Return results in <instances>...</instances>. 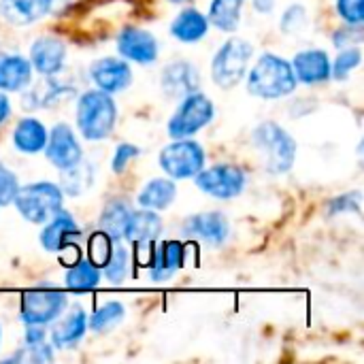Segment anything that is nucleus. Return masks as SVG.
I'll list each match as a JSON object with an SVG mask.
<instances>
[{"label":"nucleus","mask_w":364,"mask_h":364,"mask_svg":"<svg viewBox=\"0 0 364 364\" xmlns=\"http://www.w3.org/2000/svg\"><path fill=\"white\" fill-rule=\"evenodd\" d=\"M296 75L292 70V64L286 62L279 55L264 53L256 66L250 73L247 79V90L250 94L258 98H284L296 90Z\"/></svg>","instance_id":"f257e3e1"},{"label":"nucleus","mask_w":364,"mask_h":364,"mask_svg":"<svg viewBox=\"0 0 364 364\" xmlns=\"http://www.w3.org/2000/svg\"><path fill=\"white\" fill-rule=\"evenodd\" d=\"M254 147L260 154V162L269 173H286L296 160V141L277 124L264 122L254 130Z\"/></svg>","instance_id":"f03ea898"},{"label":"nucleus","mask_w":364,"mask_h":364,"mask_svg":"<svg viewBox=\"0 0 364 364\" xmlns=\"http://www.w3.org/2000/svg\"><path fill=\"white\" fill-rule=\"evenodd\" d=\"M117 109L111 94L102 90L85 92L77 102V128L87 141H100L111 134Z\"/></svg>","instance_id":"7ed1b4c3"},{"label":"nucleus","mask_w":364,"mask_h":364,"mask_svg":"<svg viewBox=\"0 0 364 364\" xmlns=\"http://www.w3.org/2000/svg\"><path fill=\"white\" fill-rule=\"evenodd\" d=\"M62 190L55 183L41 181L19 188L13 203L19 215L32 224H45L55 211L62 209Z\"/></svg>","instance_id":"20e7f679"},{"label":"nucleus","mask_w":364,"mask_h":364,"mask_svg":"<svg viewBox=\"0 0 364 364\" xmlns=\"http://www.w3.org/2000/svg\"><path fill=\"white\" fill-rule=\"evenodd\" d=\"M252 55H254V47L247 41L230 38L228 43L220 47V51L213 58V64H211L213 81L224 90L235 87L245 77Z\"/></svg>","instance_id":"39448f33"},{"label":"nucleus","mask_w":364,"mask_h":364,"mask_svg":"<svg viewBox=\"0 0 364 364\" xmlns=\"http://www.w3.org/2000/svg\"><path fill=\"white\" fill-rule=\"evenodd\" d=\"M213 102L205 94H188L186 98H181V105L177 107L175 115L168 122V134L173 139L192 136L213 119Z\"/></svg>","instance_id":"423d86ee"},{"label":"nucleus","mask_w":364,"mask_h":364,"mask_svg":"<svg viewBox=\"0 0 364 364\" xmlns=\"http://www.w3.org/2000/svg\"><path fill=\"white\" fill-rule=\"evenodd\" d=\"M162 171L173 179H190L205 164V151L198 143L175 139V143L166 145L158 158Z\"/></svg>","instance_id":"0eeeda50"},{"label":"nucleus","mask_w":364,"mask_h":364,"mask_svg":"<svg viewBox=\"0 0 364 364\" xmlns=\"http://www.w3.org/2000/svg\"><path fill=\"white\" fill-rule=\"evenodd\" d=\"M66 309V296L51 288H36L21 299V320L26 324L45 326L55 322Z\"/></svg>","instance_id":"6e6552de"},{"label":"nucleus","mask_w":364,"mask_h":364,"mask_svg":"<svg viewBox=\"0 0 364 364\" xmlns=\"http://www.w3.org/2000/svg\"><path fill=\"white\" fill-rule=\"evenodd\" d=\"M194 177H196V186L205 194L220 198V200L235 198L245 188V173L232 164H218L207 171L200 168Z\"/></svg>","instance_id":"1a4fd4ad"},{"label":"nucleus","mask_w":364,"mask_h":364,"mask_svg":"<svg viewBox=\"0 0 364 364\" xmlns=\"http://www.w3.org/2000/svg\"><path fill=\"white\" fill-rule=\"evenodd\" d=\"M45 156L60 171L77 164L83 158V149H81L79 141L75 139V132L70 130L68 124H58V126H53L51 134H47Z\"/></svg>","instance_id":"9d476101"},{"label":"nucleus","mask_w":364,"mask_h":364,"mask_svg":"<svg viewBox=\"0 0 364 364\" xmlns=\"http://www.w3.org/2000/svg\"><path fill=\"white\" fill-rule=\"evenodd\" d=\"M183 235L198 239L207 245H222L228 235H230V224L224 218V213L220 211H207V213H198L192 215L183 222Z\"/></svg>","instance_id":"9b49d317"},{"label":"nucleus","mask_w":364,"mask_h":364,"mask_svg":"<svg viewBox=\"0 0 364 364\" xmlns=\"http://www.w3.org/2000/svg\"><path fill=\"white\" fill-rule=\"evenodd\" d=\"M90 77L98 85V90L107 94L122 92L132 81V70L126 60L119 58H100L90 66Z\"/></svg>","instance_id":"f8f14e48"},{"label":"nucleus","mask_w":364,"mask_h":364,"mask_svg":"<svg viewBox=\"0 0 364 364\" xmlns=\"http://www.w3.org/2000/svg\"><path fill=\"white\" fill-rule=\"evenodd\" d=\"M117 49L124 58L139 64H151L158 58V41L141 28H124L117 38Z\"/></svg>","instance_id":"ddd939ff"},{"label":"nucleus","mask_w":364,"mask_h":364,"mask_svg":"<svg viewBox=\"0 0 364 364\" xmlns=\"http://www.w3.org/2000/svg\"><path fill=\"white\" fill-rule=\"evenodd\" d=\"M79 235H81V230H79L77 222L73 220V215L68 211L60 209L47 220V226L43 228L38 239L47 252H60L66 245H70L73 239H77Z\"/></svg>","instance_id":"4468645a"},{"label":"nucleus","mask_w":364,"mask_h":364,"mask_svg":"<svg viewBox=\"0 0 364 364\" xmlns=\"http://www.w3.org/2000/svg\"><path fill=\"white\" fill-rule=\"evenodd\" d=\"M200 75L196 66L188 62H173L162 70V90L171 98H186L188 94L198 92Z\"/></svg>","instance_id":"2eb2a0df"},{"label":"nucleus","mask_w":364,"mask_h":364,"mask_svg":"<svg viewBox=\"0 0 364 364\" xmlns=\"http://www.w3.org/2000/svg\"><path fill=\"white\" fill-rule=\"evenodd\" d=\"M66 60V47L60 38L55 36H43L36 38V43L30 49V64L32 68H36L41 75H55L62 70Z\"/></svg>","instance_id":"dca6fc26"},{"label":"nucleus","mask_w":364,"mask_h":364,"mask_svg":"<svg viewBox=\"0 0 364 364\" xmlns=\"http://www.w3.org/2000/svg\"><path fill=\"white\" fill-rule=\"evenodd\" d=\"M292 70L296 75V81L303 83H322L331 79V58L322 49H307L294 55Z\"/></svg>","instance_id":"f3484780"},{"label":"nucleus","mask_w":364,"mask_h":364,"mask_svg":"<svg viewBox=\"0 0 364 364\" xmlns=\"http://www.w3.org/2000/svg\"><path fill=\"white\" fill-rule=\"evenodd\" d=\"M87 331V316L81 305H75L51 331V346L60 350L75 348Z\"/></svg>","instance_id":"a211bd4d"},{"label":"nucleus","mask_w":364,"mask_h":364,"mask_svg":"<svg viewBox=\"0 0 364 364\" xmlns=\"http://www.w3.org/2000/svg\"><path fill=\"white\" fill-rule=\"evenodd\" d=\"M32 64L17 53H0V90L2 92H21L30 85Z\"/></svg>","instance_id":"6ab92c4d"},{"label":"nucleus","mask_w":364,"mask_h":364,"mask_svg":"<svg viewBox=\"0 0 364 364\" xmlns=\"http://www.w3.org/2000/svg\"><path fill=\"white\" fill-rule=\"evenodd\" d=\"M51 13V0H0V15L15 26H30Z\"/></svg>","instance_id":"aec40b11"},{"label":"nucleus","mask_w":364,"mask_h":364,"mask_svg":"<svg viewBox=\"0 0 364 364\" xmlns=\"http://www.w3.org/2000/svg\"><path fill=\"white\" fill-rule=\"evenodd\" d=\"M162 232V220L158 213L143 209V211H134L130 213L128 226L124 230V237L128 243H147V241H156Z\"/></svg>","instance_id":"412c9836"},{"label":"nucleus","mask_w":364,"mask_h":364,"mask_svg":"<svg viewBox=\"0 0 364 364\" xmlns=\"http://www.w3.org/2000/svg\"><path fill=\"white\" fill-rule=\"evenodd\" d=\"M186 260V247L177 241H166L160 245V250H154L151 258V279L164 282L168 279Z\"/></svg>","instance_id":"4be33fe9"},{"label":"nucleus","mask_w":364,"mask_h":364,"mask_svg":"<svg viewBox=\"0 0 364 364\" xmlns=\"http://www.w3.org/2000/svg\"><path fill=\"white\" fill-rule=\"evenodd\" d=\"M207 28H209V21L200 11L186 9L173 19L171 34L181 43H198L207 34Z\"/></svg>","instance_id":"5701e85b"},{"label":"nucleus","mask_w":364,"mask_h":364,"mask_svg":"<svg viewBox=\"0 0 364 364\" xmlns=\"http://www.w3.org/2000/svg\"><path fill=\"white\" fill-rule=\"evenodd\" d=\"M13 143L23 154H38L41 149H45L47 130L38 119L26 117L17 124V128L13 132Z\"/></svg>","instance_id":"b1692460"},{"label":"nucleus","mask_w":364,"mask_h":364,"mask_svg":"<svg viewBox=\"0 0 364 364\" xmlns=\"http://www.w3.org/2000/svg\"><path fill=\"white\" fill-rule=\"evenodd\" d=\"M177 196V188L171 179H151L139 194V205L143 209L162 211L166 209Z\"/></svg>","instance_id":"393cba45"},{"label":"nucleus","mask_w":364,"mask_h":364,"mask_svg":"<svg viewBox=\"0 0 364 364\" xmlns=\"http://www.w3.org/2000/svg\"><path fill=\"white\" fill-rule=\"evenodd\" d=\"M130 205L124 203V200H111L102 215H100V230L107 232L113 241L122 239L124 237V230L128 226V220H130Z\"/></svg>","instance_id":"a878e982"},{"label":"nucleus","mask_w":364,"mask_h":364,"mask_svg":"<svg viewBox=\"0 0 364 364\" xmlns=\"http://www.w3.org/2000/svg\"><path fill=\"white\" fill-rule=\"evenodd\" d=\"M245 0H211L209 21L220 30H235L241 21V9Z\"/></svg>","instance_id":"bb28decb"},{"label":"nucleus","mask_w":364,"mask_h":364,"mask_svg":"<svg viewBox=\"0 0 364 364\" xmlns=\"http://www.w3.org/2000/svg\"><path fill=\"white\" fill-rule=\"evenodd\" d=\"M94 183V168L81 158L77 164L64 168V177H62V192L70 194V196H81L90 186Z\"/></svg>","instance_id":"cd10ccee"},{"label":"nucleus","mask_w":364,"mask_h":364,"mask_svg":"<svg viewBox=\"0 0 364 364\" xmlns=\"http://www.w3.org/2000/svg\"><path fill=\"white\" fill-rule=\"evenodd\" d=\"M100 284V269L92 262H75L66 273V288L73 292H92Z\"/></svg>","instance_id":"c85d7f7f"},{"label":"nucleus","mask_w":364,"mask_h":364,"mask_svg":"<svg viewBox=\"0 0 364 364\" xmlns=\"http://www.w3.org/2000/svg\"><path fill=\"white\" fill-rule=\"evenodd\" d=\"M124 316H126L124 305L111 301V303L102 305L100 309H96V311L92 314V318L87 320V326H90L92 331H96V333H107V331H111L113 326H117V324L124 320Z\"/></svg>","instance_id":"c756f323"},{"label":"nucleus","mask_w":364,"mask_h":364,"mask_svg":"<svg viewBox=\"0 0 364 364\" xmlns=\"http://www.w3.org/2000/svg\"><path fill=\"white\" fill-rule=\"evenodd\" d=\"M87 252H90V262L94 267H98V269L100 267H107V262H109V258L113 254V239L107 232L98 230V232H94L90 237Z\"/></svg>","instance_id":"7c9ffc66"},{"label":"nucleus","mask_w":364,"mask_h":364,"mask_svg":"<svg viewBox=\"0 0 364 364\" xmlns=\"http://www.w3.org/2000/svg\"><path fill=\"white\" fill-rule=\"evenodd\" d=\"M130 271V254L126 252V247H117L113 250L107 267H105V275L111 284H122L128 277Z\"/></svg>","instance_id":"2f4dec72"},{"label":"nucleus","mask_w":364,"mask_h":364,"mask_svg":"<svg viewBox=\"0 0 364 364\" xmlns=\"http://www.w3.org/2000/svg\"><path fill=\"white\" fill-rule=\"evenodd\" d=\"M360 60H363V53H360V49H343L339 55H337V60H335V64H333V68H331V75L335 77V79H346L358 64H360Z\"/></svg>","instance_id":"473e14b6"},{"label":"nucleus","mask_w":364,"mask_h":364,"mask_svg":"<svg viewBox=\"0 0 364 364\" xmlns=\"http://www.w3.org/2000/svg\"><path fill=\"white\" fill-rule=\"evenodd\" d=\"M305 23H307V13H305V9H303L301 4H292V6L284 13V17H282V30H284L286 34H296V32H301V30L305 28Z\"/></svg>","instance_id":"72a5a7b5"},{"label":"nucleus","mask_w":364,"mask_h":364,"mask_svg":"<svg viewBox=\"0 0 364 364\" xmlns=\"http://www.w3.org/2000/svg\"><path fill=\"white\" fill-rule=\"evenodd\" d=\"M337 11L350 26H363L364 0H337Z\"/></svg>","instance_id":"f704fd0d"},{"label":"nucleus","mask_w":364,"mask_h":364,"mask_svg":"<svg viewBox=\"0 0 364 364\" xmlns=\"http://www.w3.org/2000/svg\"><path fill=\"white\" fill-rule=\"evenodd\" d=\"M17 190H19V183H17L15 175H13L9 168H4V166L0 164V205L13 203Z\"/></svg>","instance_id":"c9c22d12"},{"label":"nucleus","mask_w":364,"mask_h":364,"mask_svg":"<svg viewBox=\"0 0 364 364\" xmlns=\"http://www.w3.org/2000/svg\"><path fill=\"white\" fill-rule=\"evenodd\" d=\"M346 211L360 213V194L358 192L343 194V196H339V198H335L331 203V213H346Z\"/></svg>","instance_id":"e433bc0d"},{"label":"nucleus","mask_w":364,"mask_h":364,"mask_svg":"<svg viewBox=\"0 0 364 364\" xmlns=\"http://www.w3.org/2000/svg\"><path fill=\"white\" fill-rule=\"evenodd\" d=\"M134 156H139V147L132 145V143H122V145L115 149V156H113V171H115V173H122V171L126 168V164H128Z\"/></svg>","instance_id":"4c0bfd02"},{"label":"nucleus","mask_w":364,"mask_h":364,"mask_svg":"<svg viewBox=\"0 0 364 364\" xmlns=\"http://www.w3.org/2000/svg\"><path fill=\"white\" fill-rule=\"evenodd\" d=\"M350 38H354L356 43H360V38H363V34H360V26H346L343 30H339L337 34H335V45L337 47H343V45H348V43H352Z\"/></svg>","instance_id":"58836bf2"},{"label":"nucleus","mask_w":364,"mask_h":364,"mask_svg":"<svg viewBox=\"0 0 364 364\" xmlns=\"http://www.w3.org/2000/svg\"><path fill=\"white\" fill-rule=\"evenodd\" d=\"M26 346H36V343H43L45 341V331L43 326H34V324H28V331H26V337H23Z\"/></svg>","instance_id":"ea45409f"},{"label":"nucleus","mask_w":364,"mask_h":364,"mask_svg":"<svg viewBox=\"0 0 364 364\" xmlns=\"http://www.w3.org/2000/svg\"><path fill=\"white\" fill-rule=\"evenodd\" d=\"M9 115H11V102H9L6 94H0V124L6 122Z\"/></svg>","instance_id":"a19ab883"},{"label":"nucleus","mask_w":364,"mask_h":364,"mask_svg":"<svg viewBox=\"0 0 364 364\" xmlns=\"http://www.w3.org/2000/svg\"><path fill=\"white\" fill-rule=\"evenodd\" d=\"M254 6L260 13H271L273 6H275V0H254Z\"/></svg>","instance_id":"79ce46f5"},{"label":"nucleus","mask_w":364,"mask_h":364,"mask_svg":"<svg viewBox=\"0 0 364 364\" xmlns=\"http://www.w3.org/2000/svg\"><path fill=\"white\" fill-rule=\"evenodd\" d=\"M171 2H175V4H181V2H190V0H171Z\"/></svg>","instance_id":"37998d69"},{"label":"nucleus","mask_w":364,"mask_h":364,"mask_svg":"<svg viewBox=\"0 0 364 364\" xmlns=\"http://www.w3.org/2000/svg\"><path fill=\"white\" fill-rule=\"evenodd\" d=\"M0 339H2V333H0Z\"/></svg>","instance_id":"c03bdc74"}]
</instances>
